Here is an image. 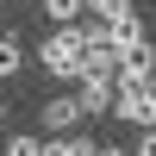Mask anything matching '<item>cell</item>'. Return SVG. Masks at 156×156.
Wrapping results in <instances>:
<instances>
[{"instance_id": "cell-9", "label": "cell", "mask_w": 156, "mask_h": 156, "mask_svg": "<svg viewBox=\"0 0 156 156\" xmlns=\"http://www.w3.org/2000/svg\"><path fill=\"white\" fill-rule=\"evenodd\" d=\"M25 69V50H19V37H0V81L6 75H19Z\"/></svg>"}, {"instance_id": "cell-11", "label": "cell", "mask_w": 156, "mask_h": 156, "mask_svg": "<svg viewBox=\"0 0 156 156\" xmlns=\"http://www.w3.org/2000/svg\"><path fill=\"white\" fill-rule=\"evenodd\" d=\"M6 156H44V137H25V131L6 137Z\"/></svg>"}, {"instance_id": "cell-13", "label": "cell", "mask_w": 156, "mask_h": 156, "mask_svg": "<svg viewBox=\"0 0 156 156\" xmlns=\"http://www.w3.org/2000/svg\"><path fill=\"white\" fill-rule=\"evenodd\" d=\"M137 87H144V100H150V112H156V75H144Z\"/></svg>"}, {"instance_id": "cell-4", "label": "cell", "mask_w": 156, "mask_h": 156, "mask_svg": "<svg viewBox=\"0 0 156 156\" xmlns=\"http://www.w3.org/2000/svg\"><path fill=\"white\" fill-rule=\"evenodd\" d=\"M112 94H119V81H112V75H81V119H100V112L112 106Z\"/></svg>"}, {"instance_id": "cell-1", "label": "cell", "mask_w": 156, "mask_h": 156, "mask_svg": "<svg viewBox=\"0 0 156 156\" xmlns=\"http://www.w3.org/2000/svg\"><path fill=\"white\" fill-rule=\"evenodd\" d=\"M37 62L56 81H81V25H50V37L37 44Z\"/></svg>"}, {"instance_id": "cell-7", "label": "cell", "mask_w": 156, "mask_h": 156, "mask_svg": "<svg viewBox=\"0 0 156 156\" xmlns=\"http://www.w3.org/2000/svg\"><path fill=\"white\" fill-rule=\"evenodd\" d=\"M37 6H44V19H50V25H81V12H87L81 0H37Z\"/></svg>"}, {"instance_id": "cell-8", "label": "cell", "mask_w": 156, "mask_h": 156, "mask_svg": "<svg viewBox=\"0 0 156 156\" xmlns=\"http://www.w3.org/2000/svg\"><path fill=\"white\" fill-rule=\"evenodd\" d=\"M44 156H100L87 137H44Z\"/></svg>"}, {"instance_id": "cell-10", "label": "cell", "mask_w": 156, "mask_h": 156, "mask_svg": "<svg viewBox=\"0 0 156 156\" xmlns=\"http://www.w3.org/2000/svg\"><path fill=\"white\" fill-rule=\"evenodd\" d=\"M81 6H87V12H100L106 25H112V19H131V0H81Z\"/></svg>"}, {"instance_id": "cell-6", "label": "cell", "mask_w": 156, "mask_h": 156, "mask_svg": "<svg viewBox=\"0 0 156 156\" xmlns=\"http://www.w3.org/2000/svg\"><path fill=\"white\" fill-rule=\"evenodd\" d=\"M144 75H156V50L137 44V50H125V56H119V81H144Z\"/></svg>"}, {"instance_id": "cell-12", "label": "cell", "mask_w": 156, "mask_h": 156, "mask_svg": "<svg viewBox=\"0 0 156 156\" xmlns=\"http://www.w3.org/2000/svg\"><path fill=\"white\" fill-rule=\"evenodd\" d=\"M131 156H156V125H150V131H137V150Z\"/></svg>"}, {"instance_id": "cell-14", "label": "cell", "mask_w": 156, "mask_h": 156, "mask_svg": "<svg viewBox=\"0 0 156 156\" xmlns=\"http://www.w3.org/2000/svg\"><path fill=\"white\" fill-rule=\"evenodd\" d=\"M0 125H6V100H0Z\"/></svg>"}, {"instance_id": "cell-5", "label": "cell", "mask_w": 156, "mask_h": 156, "mask_svg": "<svg viewBox=\"0 0 156 156\" xmlns=\"http://www.w3.org/2000/svg\"><path fill=\"white\" fill-rule=\"evenodd\" d=\"M106 37H112V50H119V56H125V50H137V44H150L137 12H131V19H112V25H106Z\"/></svg>"}, {"instance_id": "cell-3", "label": "cell", "mask_w": 156, "mask_h": 156, "mask_svg": "<svg viewBox=\"0 0 156 156\" xmlns=\"http://www.w3.org/2000/svg\"><path fill=\"white\" fill-rule=\"evenodd\" d=\"M112 112H119L125 125H137V131H150V125H156V112H150V100H144V87H137V81H119Z\"/></svg>"}, {"instance_id": "cell-2", "label": "cell", "mask_w": 156, "mask_h": 156, "mask_svg": "<svg viewBox=\"0 0 156 156\" xmlns=\"http://www.w3.org/2000/svg\"><path fill=\"white\" fill-rule=\"evenodd\" d=\"M37 119H44V131H50V137H69L75 125H81V100H75V94H50Z\"/></svg>"}]
</instances>
